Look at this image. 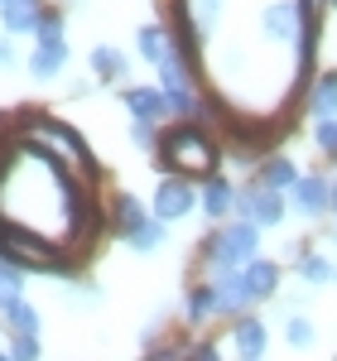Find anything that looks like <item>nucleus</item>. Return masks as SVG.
I'll return each mask as SVG.
<instances>
[{
  "mask_svg": "<svg viewBox=\"0 0 337 361\" xmlns=\"http://www.w3.org/2000/svg\"><path fill=\"white\" fill-rule=\"evenodd\" d=\"M92 73H97V78H125V58H121V49L97 44V49H92Z\"/></svg>",
  "mask_w": 337,
  "mask_h": 361,
  "instance_id": "20",
  "label": "nucleus"
},
{
  "mask_svg": "<svg viewBox=\"0 0 337 361\" xmlns=\"http://www.w3.org/2000/svg\"><path fill=\"white\" fill-rule=\"evenodd\" d=\"M212 289H217V313H231V318H241V313L255 304L251 289H246V275H241V270L212 275Z\"/></svg>",
  "mask_w": 337,
  "mask_h": 361,
  "instance_id": "8",
  "label": "nucleus"
},
{
  "mask_svg": "<svg viewBox=\"0 0 337 361\" xmlns=\"http://www.w3.org/2000/svg\"><path fill=\"white\" fill-rule=\"evenodd\" d=\"M333 10H337V0H333Z\"/></svg>",
  "mask_w": 337,
  "mask_h": 361,
  "instance_id": "36",
  "label": "nucleus"
},
{
  "mask_svg": "<svg viewBox=\"0 0 337 361\" xmlns=\"http://www.w3.org/2000/svg\"><path fill=\"white\" fill-rule=\"evenodd\" d=\"M265 342H270V328L251 318V313H241L236 323H231V347H236V357L241 361H260L265 357Z\"/></svg>",
  "mask_w": 337,
  "mask_h": 361,
  "instance_id": "7",
  "label": "nucleus"
},
{
  "mask_svg": "<svg viewBox=\"0 0 337 361\" xmlns=\"http://www.w3.org/2000/svg\"><path fill=\"white\" fill-rule=\"evenodd\" d=\"M188 361H222V352L212 342H197V347H188Z\"/></svg>",
  "mask_w": 337,
  "mask_h": 361,
  "instance_id": "30",
  "label": "nucleus"
},
{
  "mask_svg": "<svg viewBox=\"0 0 337 361\" xmlns=\"http://www.w3.org/2000/svg\"><path fill=\"white\" fill-rule=\"evenodd\" d=\"M328 212H333V217H337V183H333V202H328Z\"/></svg>",
  "mask_w": 337,
  "mask_h": 361,
  "instance_id": "33",
  "label": "nucleus"
},
{
  "mask_svg": "<svg viewBox=\"0 0 337 361\" xmlns=\"http://www.w3.org/2000/svg\"><path fill=\"white\" fill-rule=\"evenodd\" d=\"M0 5H5V0H0Z\"/></svg>",
  "mask_w": 337,
  "mask_h": 361,
  "instance_id": "37",
  "label": "nucleus"
},
{
  "mask_svg": "<svg viewBox=\"0 0 337 361\" xmlns=\"http://www.w3.org/2000/svg\"><path fill=\"white\" fill-rule=\"evenodd\" d=\"M333 279H337V265H333Z\"/></svg>",
  "mask_w": 337,
  "mask_h": 361,
  "instance_id": "35",
  "label": "nucleus"
},
{
  "mask_svg": "<svg viewBox=\"0 0 337 361\" xmlns=\"http://www.w3.org/2000/svg\"><path fill=\"white\" fill-rule=\"evenodd\" d=\"M39 15H44V10H39V0H5V5H0V25L10 29V34L34 29V25H39Z\"/></svg>",
  "mask_w": 337,
  "mask_h": 361,
  "instance_id": "15",
  "label": "nucleus"
},
{
  "mask_svg": "<svg viewBox=\"0 0 337 361\" xmlns=\"http://www.w3.org/2000/svg\"><path fill=\"white\" fill-rule=\"evenodd\" d=\"M145 361H188V347H154Z\"/></svg>",
  "mask_w": 337,
  "mask_h": 361,
  "instance_id": "29",
  "label": "nucleus"
},
{
  "mask_svg": "<svg viewBox=\"0 0 337 361\" xmlns=\"http://www.w3.org/2000/svg\"><path fill=\"white\" fill-rule=\"evenodd\" d=\"M135 44H140V54H145V63H168L173 54H183L178 44H173V34H168V25H145L140 34H135Z\"/></svg>",
  "mask_w": 337,
  "mask_h": 361,
  "instance_id": "12",
  "label": "nucleus"
},
{
  "mask_svg": "<svg viewBox=\"0 0 337 361\" xmlns=\"http://www.w3.org/2000/svg\"><path fill=\"white\" fill-rule=\"evenodd\" d=\"M255 183H265L270 193H289L294 183H299V169L289 164L284 154H275V159H265V169H260V178Z\"/></svg>",
  "mask_w": 337,
  "mask_h": 361,
  "instance_id": "17",
  "label": "nucleus"
},
{
  "mask_svg": "<svg viewBox=\"0 0 337 361\" xmlns=\"http://www.w3.org/2000/svg\"><path fill=\"white\" fill-rule=\"evenodd\" d=\"M145 217H149V212H145V207H140V202H135L130 193H121V197H116V226H121L125 236H130V231H135V226H140Z\"/></svg>",
  "mask_w": 337,
  "mask_h": 361,
  "instance_id": "22",
  "label": "nucleus"
},
{
  "mask_svg": "<svg viewBox=\"0 0 337 361\" xmlns=\"http://www.w3.org/2000/svg\"><path fill=\"white\" fill-rule=\"evenodd\" d=\"M63 63H68V44L54 39V44H34V54H29V78L34 82H49L63 73Z\"/></svg>",
  "mask_w": 337,
  "mask_h": 361,
  "instance_id": "10",
  "label": "nucleus"
},
{
  "mask_svg": "<svg viewBox=\"0 0 337 361\" xmlns=\"http://www.w3.org/2000/svg\"><path fill=\"white\" fill-rule=\"evenodd\" d=\"M10 63H15V49H10V44H0V68H10Z\"/></svg>",
  "mask_w": 337,
  "mask_h": 361,
  "instance_id": "32",
  "label": "nucleus"
},
{
  "mask_svg": "<svg viewBox=\"0 0 337 361\" xmlns=\"http://www.w3.org/2000/svg\"><path fill=\"white\" fill-rule=\"evenodd\" d=\"M284 342H289V347H313V323L294 313V318L284 323Z\"/></svg>",
  "mask_w": 337,
  "mask_h": 361,
  "instance_id": "25",
  "label": "nucleus"
},
{
  "mask_svg": "<svg viewBox=\"0 0 337 361\" xmlns=\"http://www.w3.org/2000/svg\"><path fill=\"white\" fill-rule=\"evenodd\" d=\"M265 39H275V44H294L299 39V29H304V15H299V0H275L270 10H265Z\"/></svg>",
  "mask_w": 337,
  "mask_h": 361,
  "instance_id": "6",
  "label": "nucleus"
},
{
  "mask_svg": "<svg viewBox=\"0 0 337 361\" xmlns=\"http://www.w3.org/2000/svg\"><path fill=\"white\" fill-rule=\"evenodd\" d=\"M217 15H222V0H193V20H197V29H202V34L217 25Z\"/></svg>",
  "mask_w": 337,
  "mask_h": 361,
  "instance_id": "28",
  "label": "nucleus"
},
{
  "mask_svg": "<svg viewBox=\"0 0 337 361\" xmlns=\"http://www.w3.org/2000/svg\"><path fill=\"white\" fill-rule=\"evenodd\" d=\"M125 111L135 116V121H145V126H154V121L168 116V102H164L159 87H130L125 92Z\"/></svg>",
  "mask_w": 337,
  "mask_h": 361,
  "instance_id": "9",
  "label": "nucleus"
},
{
  "mask_svg": "<svg viewBox=\"0 0 337 361\" xmlns=\"http://www.w3.org/2000/svg\"><path fill=\"white\" fill-rule=\"evenodd\" d=\"M54 39H63V15L58 10H44L39 25H34V44H54Z\"/></svg>",
  "mask_w": 337,
  "mask_h": 361,
  "instance_id": "24",
  "label": "nucleus"
},
{
  "mask_svg": "<svg viewBox=\"0 0 337 361\" xmlns=\"http://www.w3.org/2000/svg\"><path fill=\"white\" fill-rule=\"evenodd\" d=\"M289 202H294L299 217H323L328 202H333V183L323 173H299V183L289 188Z\"/></svg>",
  "mask_w": 337,
  "mask_h": 361,
  "instance_id": "4",
  "label": "nucleus"
},
{
  "mask_svg": "<svg viewBox=\"0 0 337 361\" xmlns=\"http://www.w3.org/2000/svg\"><path fill=\"white\" fill-rule=\"evenodd\" d=\"M255 250H260V231H255L251 222H226L212 241H207V265H212V275H226V270H246L255 260Z\"/></svg>",
  "mask_w": 337,
  "mask_h": 361,
  "instance_id": "2",
  "label": "nucleus"
},
{
  "mask_svg": "<svg viewBox=\"0 0 337 361\" xmlns=\"http://www.w3.org/2000/svg\"><path fill=\"white\" fill-rule=\"evenodd\" d=\"M130 140H135L140 149H154V126H145V121H135V130H130Z\"/></svg>",
  "mask_w": 337,
  "mask_h": 361,
  "instance_id": "31",
  "label": "nucleus"
},
{
  "mask_svg": "<svg viewBox=\"0 0 337 361\" xmlns=\"http://www.w3.org/2000/svg\"><path fill=\"white\" fill-rule=\"evenodd\" d=\"M0 323H5V333H10V337H39V328H44V323H39V308L25 304V299L0 308Z\"/></svg>",
  "mask_w": 337,
  "mask_h": 361,
  "instance_id": "14",
  "label": "nucleus"
},
{
  "mask_svg": "<svg viewBox=\"0 0 337 361\" xmlns=\"http://www.w3.org/2000/svg\"><path fill=\"white\" fill-rule=\"evenodd\" d=\"M20 289H25V270H20V265H10V260L0 255V308H5V304H20Z\"/></svg>",
  "mask_w": 337,
  "mask_h": 361,
  "instance_id": "21",
  "label": "nucleus"
},
{
  "mask_svg": "<svg viewBox=\"0 0 337 361\" xmlns=\"http://www.w3.org/2000/svg\"><path fill=\"white\" fill-rule=\"evenodd\" d=\"M236 212L255 231L260 226H280L284 222V193H270L265 183H246V188H236Z\"/></svg>",
  "mask_w": 337,
  "mask_h": 361,
  "instance_id": "3",
  "label": "nucleus"
},
{
  "mask_svg": "<svg viewBox=\"0 0 337 361\" xmlns=\"http://www.w3.org/2000/svg\"><path fill=\"white\" fill-rule=\"evenodd\" d=\"M241 275H246V289H251L255 304H260V299H270V294L280 289V265H275V260H260V255H255Z\"/></svg>",
  "mask_w": 337,
  "mask_h": 361,
  "instance_id": "13",
  "label": "nucleus"
},
{
  "mask_svg": "<svg viewBox=\"0 0 337 361\" xmlns=\"http://www.w3.org/2000/svg\"><path fill=\"white\" fill-rule=\"evenodd\" d=\"M125 241H130V250H140V255H154V250H159V246L168 241V226L159 222L154 212H149V217H145V222L135 226V231H130Z\"/></svg>",
  "mask_w": 337,
  "mask_h": 361,
  "instance_id": "16",
  "label": "nucleus"
},
{
  "mask_svg": "<svg viewBox=\"0 0 337 361\" xmlns=\"http://www.w3.org/2000/svg\"><path fill=\"white\" fill-rule=\"evenodd\" d=\"M193 202H197L193 183H183V178H164V183L154 188V217L168 226V222H178V217H188Z\"/></svg>",
  "mask_w": 337,
  "mask_h": 361,
  "instance_id": "5",
  "label": "nucleus"
},
{
  "mask_svg": "<svg viewBox=\"0 0 337 361\" xmlns=\"http://www.w3.org/2000/svg\"><path fill=\"white\" fill-rule=\"evenodd\" d=\"M309 106L318 121H337V73H323L309 92Z\"/></svg>",
  "mask_w": 337,
  "mask_h": 361,
  "instance_id": "18",
  "label": "nucleus"
},
{
  "mask_svg": "<svg viewBox=\"0 0 337 361\" xmlns=\"http://www.w3.org/2000/svg\"><path fill=\"white\" fill-rule=\"evenodd\" d=\"M313 145L337 159V121H318V126H313Z\"/></svg>",
  "mask_w": 337,
  "mask_h": 361,
  "instance_id": "27",
  "label": "nucleus"
},
{
  "mask_svg": "<svg viewBox=\"0 0 337 361\" xmlns=\"http://www.w3.org/2000/svg\"><path fill=\"white\" fill-rule=\"evenodd\" d=\"M183 313H188V323H202V318H212L217 313V289L212 284H197V289H188V304H183Z\"/></svg>",
  "mask_w": 337,
  "mask_h": 361,
  "instance_id": "19",
  "label": "nucleus"
},
{
  "mask_svg": "<svg viewBox=\"0 0 337 361\" xmlns=\"http://www.w3.org/2000/svg\"><path fill=\"white\" fill-rule=\"evenodd\" d=\"M159 159H164L168 173H193V178H212V169H217V149H212V140L207 130H197V126H173L168 135H159Z\"/></svg>",
  "mask_w": 337,
  "mask_h": 361,
  "instance_id": "1",
  "label": "nucleus"
},
{
  "mask_svg": "<svg viewBox=\"0 0 337 361\" xmlns=\"http://www.w3.org/2000/svg\"><path fill=\"white\" fill-rule=\"evenodd\" d=\"M0 361H10V352H0Z\"/></svg>",
  "mask_w": 337,
  "mask_h": 361,
  "instance_id": "34",
  "label": "nucleus"
},
{
  "mask_svg": "<svg viewBox=\"0 0 337 361\" xmlns=\"http://www.w3.org/2000/svg\"><path fill=\"white\" fill-rule=\"evenodd\" d=\"M299 275H304V284H328L333 279V265L323 255H299Z\"/></svg>",
  "mask_w": 337,
  "mask_h": 361,
  "instance_id": "23",
  "label": "nucleus"
},
{
  "mask_svg": "<svg viewBox=\"0 0 337 361\" xmlns=\"http://www.w3.org/2000/svg\"><path fill=\"white\" fill-rule=\"evenodd\" d=\"M197 207H202L212 222H222V217H231V207H236V188L212 173V178L202 183V193H197Z\"/></svg>",
  "mask_w": 337,
  "mask_h": 361,
  "instance_id": "11",
  "label": "nucleus"
},
{
  "mask_svg": "<svg viewBox=\"0 0 337 361\" xmlns=\"http://www.w3.org/2000/svg\"><path fill=\"white\" fill-rule=\"evenodd\" d=\"M10 361H44V347H39V337H10Z\"/></svg>",
  "mask_w": 337,
  "mask_h": 361,
  "instance_id": "26",
  "label": "nucleus"
}]
</instances>
